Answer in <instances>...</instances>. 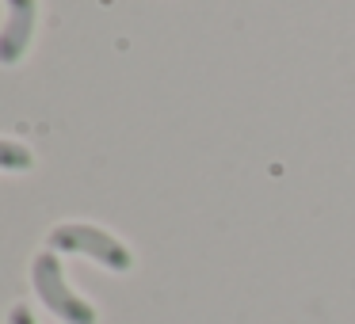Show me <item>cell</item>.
Instances as JSON below:
<instances>
[{"mask_svg": "<svg viewBox=\"0 0 355 324\" xmlns=\"http://www.w3.org/2000/svg\"><path fill=\"white\" fill-rule=\"evenodd\" d=\"M31 282H35V294L42 298V305L65 324H96V309L65 282V271L58 263V252H39L31 260Z\"/></svg>", "mask_w": 355, "mask_h": 324, "instance_id": "1", "label": "cell"}, {"mask_svg": "<svg viewBox=\"0 0 355 324\" xmlns=\"http://www.w3.org/2000/svg\"><path fill=\"white\" fill-rule=\"evenodd\" d=\"M46 244H50V252H77V255H88V260L103 263L107 271H119V275L134 267L130 248H126L119 237H111L107 229H96V225H80V222L58 225V229H50Z\"/></svg>", "mask_w": 355, "mask_h": 324, "instance_id": "2", "label": "cell"}, {"mask_svg": "<svg viewBox=\"0 0 355 324\" xmlns=\"http://www.w3.org/2000/svg\"><path fill=\"white\" fill-rule=\"evenodd\" d=\"M4 4H8V19L0 27V65H16L31 46L39 0H4Z\"/></svg>", "mask_w": 355, "mask_h": 324, "instance_id": "3", "label": "cell"}, {"mask_svg": "<svg viewBox=\"0 0 355 324\" xmlns=\"http://www.w3.org/2000/svg\"><path fill=\"white\" fill-rule=\"evenodd\" d=\"M31 164H35L31 149L19 145V141H4V138H0V168H4V172H27Z\"/></svg>", "mask_w": 355, "mask_h": 324, "instance_id": "4", "label": "cell"}, {"mask_svg": "<svg viewBox=\"0 0 355 324\" xmlns=\"http://www.w3.org/2000/svg\"><path fill=\"white\" fill-rule=\"evenodd\" d=\"M8 324H35L31 305H12V309H8Z\"/></svg>", "mask_w": 355, "mask_h": 324, "instance_id": "5", "label": "cell"}]
</instances>
